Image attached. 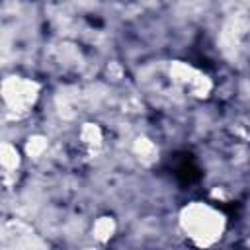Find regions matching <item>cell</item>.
<instances>
[{
	"label": "cell",
	"instance_id": "cell-1",
	"mask_svg": "<svg viewBox=\"0 0 250 250\" xmlns=\"http://www.w3.org/2000/svg\"><path fill=\"white\" fill-rule=\"evenodd\" d=\"M182 227L188 232V236L197 244H211L217 238H221L225 221L223 215L213 207L203 203H193L184 209Z\"/></svg>",
	"mask_w": 250,
	"mask_h": 250
}]
</instances>
